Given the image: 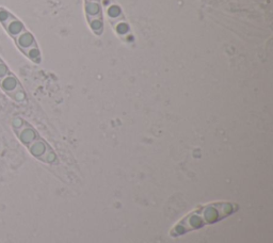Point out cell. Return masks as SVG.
Wrapping results in <instances>:
<instances>
[{
  "label": "cell",
  "mask_w": 273,
  "mask_h": 243,
  "mask_svg": "<svg viewBox=\"0 0 273 243\" xmlns=\"http://www.w3.org/2000/svg\"><path fill=\"white\" fill-rule=\"evenodd\" d=\"M11 97L17 102H23L26 99V94L24 92V90L21 89V90H18V91H16L15 93H13L11 95Z\"/></svg>",
  "instance_id": "7"
},
{
  "label": "cell",
  "mask_w": 273,
  "mask_h": 243,
  "mask_svg": "<svg viewBox=\"0 0 273 243\" xmlns=\"http://www.w3.org/2000/svg\"><path fill=\"white\" fill-rule=\"evenodd\" d=\"M0 87H1L3 91L5 93H8L10 96L22 89L18 80L16 79V77L13 74H8L5 77H3V78L0 80Z\"/></svg>",
  "instance_id": "3"
},
{
  "label": "cell",
  "mask_w": 273,
  "mask_h": 243,
  "mask_svg": "<svg viewBox=\"0 0 273 243\" xmlns=\"http://www.w3.org/2000/svg\"><path fill=\"white\" fill-rule=\"evenodd\" d=\"M23 123H24L23 120L16 118V119L13 120V127H14L15 129H17V128H19V127H21L23 125Z\"/></svg>",
  "instance_id": "10"
},
{
  "label": "cell",
  "mask_w": 273,
  "mask_h": 243,
  "mask_svg": "<svg viewBox=\"0 0 273 243\" xmlns=\"http://www.w3.org/2000/svg\"><path fill=\"white\" fill-rule=\"evenodd\" d=\"M102 0H84V12L88 19L90 28L95 34H102Z\"/></svg>",
  "instance_id": "2"
},
{
  "label": "cell",
  "mask_w": 273,
  "mask_h": 243,
  "mask_svg": "<svg viewBox=\"0 0 273 243\" xmlns=\"http://www.w3.org/2000/svg\"><path fill=\"white\" fill-rule=\"evenodd\" d=\"M15 38H16V43L18 45V47L23 50V53L32 47H37L34 35H32L27 30H25L23 33H21Z\"/></svg>",
  "instance_id": "4"
},
{
  "label": "cell",
  "mask_w": 273,
  "mask_h": 243,
  "mask_svg": "<svg viewBox=\"0 0 273 243\" xmlns=\"http://www.w3.org/2000/svg\"><path fill=\"white\" fill-rule=\"evenodd\" d=\"M24 54L27 56L31 61H34L35 63H40L41 62V54H40V49L37 47H32L30 49H27L24 51Z\"/></svg>",
  "instance_id": "6"
},
{
  "label": "cell",
  "mask_w": 273,
  "mask_h": 243,
  "mask_svg": "<svg viewBox=\"0 0 273 243\" xmlns=\"http://www.w3.org/2000/svg\"><path fill=\"white\" fill-rule=\"evenodd\" d=\"M12 17V15L8 11H5L4 9H0V23H2L3 25L5 23L9 22V19Z\"/></svg>",
  "instance_id": "8"
},
{
  "label": "cell",
  "mask_w": 273,
  "mask_h": 243,
  "mask_svg": "<svg viewBox=\"0 0 273 243\" xmlns=\"http://www.w3.org/2000/svg\"><path fill=\"white\" fill-rule=\"evenodd\" d=\"M4 27L6 29V31H8V33L11 35V36H18L21 33H23V32L26 30L24 25L22 22H19L18 19H16L15 17H11L9 19L8 23H5Z\"/></svg>",
  "instance_id": "5"
},
{
  "label": "cell",
  "mask_w": 273,
  "mask_h": 243,
  "mask_svg": "<svg viewBox=\"0 0 273 243\" xmlns=\"http://www.w3.org/2000/svg\"><path fill=\"white\" fill-rule=\"evenodd\" d=\"M8 74H10L8 67H6V65L4 63H2L1 61H0V80H1L3 77H5Z\"/></svg>",
  "instance_id": "9"
},
{
  "label": "cell",
  "mask_w": 273,
  "mask_h": 243,
  "mask_svg": "<svg viewBox=\"0 0 273 243\" xmlns=\"http://www.w3.org/2000/svg\"><path fill=\"white\" fill-rule=\"evenodd\" d=\"M239 210V205L233 202L218 201L200 205L191 210L189 213L174 224L170 230V236L173 238L184 236L187 233L193 232L204 226L211 225L226 219Z\"/></svg>",
  "instance_id": "1"
}]
</instances>
